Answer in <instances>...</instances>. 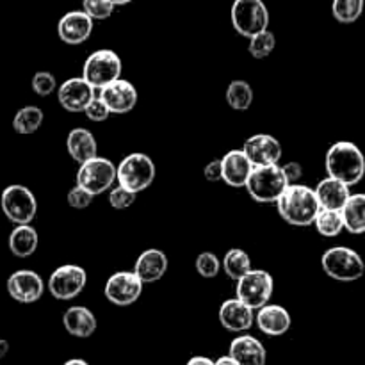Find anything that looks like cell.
<instances>
[{"instance_id": "83f0119b", "label": "cell", "mask_w": 365, "mask_h": 365, "mask_svg": "<svg viewBox=\"0 0 365 365\" xmlns=\"http://www.w3.org/2000/svg\"><path fill=\"white\" fill-rule=\"evenodd\" d=\"M45 114L39 107L25 106L16 110L13 118V130L20 135H31L41 128Z\"/></svg>"}, {"instance_id": "d4e9b609", "label": "cell", "mask_w": 365, "mask_h": 365, "mask_svg": "<svg viewBox=\"0 0 365 365\" xmlns=\"http://www.w3.org/2000/svg\"><path fill=\"white\" fill-rule=\"evenodd\" d=\"M66 150L71 159L78 164H84L88 160L98 157V143L93 132L88 128H73L66 138Z\"/></svg>"}, {"instance_id": "3957f363", "label": "cell", "mask_w": 365, "mask_h": 365, "mask_svg": "<svg viewBox=\"0 0 365 365\" xmlns=\"http://www.w3.org/2000/svg\"><path fill=\"white\" fill-rule=\"evenodd\" d=\"M157 175L155 163L146 153H128L116 166V182L121 187L139 195L153 184Z\"/></svg>"}, {"instance_id": "74e56055", "label": "cell", "mask_w": 365, "mask_h": 365, "mask_svg": "<svg viewBox=\"0 0 365 365\" xmlns=\"http://www.w3.org/2000/svg\"><path fill=\"white\" fill-rule=\"evenodd\" d=\"M93 200H95V196L89 195L88 191H84L82 187H78V185H73V187L68 191V196H66V202L68 205L71 207V209H88L89 205L93 203Z\"/></svg>"}, {"instance_id": "bcb514c9", "label": "cell", "mask_w": 365, "mask_h": 365, "mask_svg": "<svg viewBox=\"0 0 365 365\" xmlns=\"http://www.w3.org/2000/svg\"><path fill=\"white\" fill-rule=\"evenodd\" d=\"M110 4H113L114 7H118V6H127V4H130L132 0H109Z\"/></svg>"}, {"instance_id": "9a60e30c", "label": "cell", "mask_w": 365, "mask_h": 365, "mask_svg": "<svg viewBox=\"0 0 365 365\" xmlns=\"http://www.w3.org/2000/svg\"><path fill=\"white\" fill-rule=\"evenodd\" d=\"M100 98L106 103L110 114H128L138 106V89L130 81L118 78L113 84L100 89Z\"/></svg>"}, {"instance_id": "4316f807", "label": "cell", "mask_w": 365, "mask_h": 365, "mask_svg": "<svg viewBox=\"0 0 365 365\" xmlns=\"http://www.w3.org/2000/svg\"><path fill=\"white\" fill-rule=\"evenodd\" d=\"M341 216L344 221V230L353 235L365 234V192L349 196L344 209L341 210Z\"/></svg>"}, {"instance_id": "8992f818", "label": "cell", "mask_w": 365, "mask_h": 365, "mask_svg": "<svg viewBox=\"0 0 365 365\" xmlns=\"http://www.w3.org/2000/svg\"><path fill=\"white\" fill-rule=\"evenodd\" d=\"M121 70H123V64H121L120 56L114 50L102 48L93 52L86 59L82 78L96 91L121 78Z\"/></svg>"}, {"instance_id": "f546056e", "label": "cell", "mask_w": 365, "mask_h": 365, "mask_svg": "<svg viewBox=\"0 0 365 365\" xmlns=\"http://www.w3.org/2000/svg\"><path fill=\"white\" fill-rule=\"evenodd\" d=\"M253 98V88L246 81L235 78L228 84L227 88V102L234 110H248L252 107Z\"/></svg>"}, {"instance_id": "484cf974", "label": "cell", "mask_w": 365, "mask_h": 365, "mask_svg": "<svg viewBox=\"0 0 365 365\" xmlns=\"http://www.w3.org/2000/svg\"><path fill=\"white\" fill-rule=\"evenodd\" d=\"M39 245V234L31 225L14 227L9 234V252L16 259H29L36 253Z\"/></svg>"}, {"instance_id": "8d00e7d4", "label": "cell", "mask_w": 365, "mask_h": 365, "mask_svg": "<svg viewBox=\"0 0 365 365\" xmlns=\"http://www.w3.org/2000/svg\"><path fill=\"white\" fill-rule=\"evenodd\" d=\"M135 198H138L135 192L128 191V189L121 187V185H116L109 192V205L116 210H125L134 205Z\"/></svg>"}, {"instance_id": "e0dca14e", "label": "cell", "mask_w": 365, "mask_h": 365, "mask_svg": "<svg viewBox=\"0 0 365 365\" xmlns=\"http://www.w3.org/2000/svg\"><path fill=\"white\" fill-rule=\"evenodd\" d=\"M93 24L84 11H70L57 24V34L66 45H82L93 34Z\"/></svg>"}, {"instance_id": "6da1fadb", "label": "cell", "mask_w": 365, "mask_h": 365, "mask_svg": "<svg viewBox=\"0 0 365 365\" xmlns=\"http://www.w3.org/2000/svg\"><path fill=\"white\" fill-rule=\"evenodd\" d=\"M328 177L342 182L348 187L360 184L365 177V157L351 141H337L328 148L324 159Z\"/></svg>"}, {"instance_id": "9c48e42d", "label": "cell", "mask_w": 365, "mask_h": 365, "mask_svg": "<svg viewBox=\"0 0 365 365\" xmlns=\"http://www.w3.org/2000/svg\"><path fill=\"white\" fill-rule=\"evenodd\" d=\"M274 291V280L267 271L252 269L248 274L237 282L235 298L245 303L253 312L262 307L269 305V299Z\"/></svg>"}, {"instance_id": "44dd1931", "label": "cell", "mask_w": 365, "mask_h": 365, "mask_svg": "<svg viewBox=\"0 0 365 365\" xmlns=\"http://www.w3.org/2000/svg\"><path fill=\"white\" fill-rule=\"evenodd\" d=\"M228 355L239 365H266L267 351L262 342L253 335H239L230 342Z\"/></svg>"}, {"instance_id": "ab89813d", "label": "cell", "mask_w": 365, "mask_h": 365, "mask_svg": "<svg viewBox=\"0 0 365 365\" xmlns=\"http://www.w3.org/2000/svg\"><path fill=\"white\" fill-rule=\"evenodd\" d=\"M282 171H284V177L287 180L289 185L292 184H298L303 177V166L296 160H291V163H285L284 166H280Z\"/></svg>"}, {"instance_id": "30bf717a", "label": "cell", "mask_w": 365, "mask_h": 365, "mask_svg": "<svg viewBox=\"0 0 365 365\" xmlns=\"http://www.w3.org/2000/svg\"><path fill=\"white\" fill-rule=\"evenodd\" d=\"M114 182H116V166L109 159L95 157L88 163L81 164L75 185H78L96 198L98 195H103L106 191L113 189Z\"/></svg>"}, {"instance_id": "7402d4cb", "label": "cell", "mask_w": 365, "mask_h": 365, "mask_svg": "<svg viewBox=\"0 0 365 365\" xmlns=\"http://www.w3.org/2000/svg\"><path fill=\"white\" fill-rule=\"evenodd\" d=\"M291 323V314L282 305H266L257 310L255 314L257 328L269 337H280V335L287 334Z\"/></svg>"}, {"instance_id": "5bb4252c", "label": "cell", "mask_w": 365, "mask_h": 365, "mask_svg": "<svg viewBox=\"0 0 365 365\" xmlns=\"http://www.w3.org/2000/svg\"><path fill=\"white\" fill-rule=\"evenodd\" d=\"M241 150L248 157L253 168L274 166V164L280 163L282 155H284L280 141L271 134L252 135V138L246 139Z\"/></svg>"}, {"instance_id": "2e32d148", "label": "cell", "mask_w": 365, "mask_h": 365, "mask_svg": "<svg viewBox=\"0 0 365 365\" xmlns=\"http://www.w3.org/2000/svg\"><path fill=\"white\" fill-rule=\"evenodd\" d=\"M95 96V89L82 77L68 78L57 88V100L68 113H84Z\"/></svg>"}, {"instance_id": "277c9868", "label": "cell", "mask_w": 365, "mask_h": 365, "mask_svg": "<svg viewBox=\"0 0 365 365\" xmlns=\"http://www.w3.org/2000/svg\"><path fill=\"white\" fill-rule=\"evenodd\" d=\"M323 271L337 282H356L364 277L365 262L359 252L348 246H334L321 257Z\"/></svg>"}, {"instance_id": "836d02e7", "label": "cell", "mask_w": 365, "mask_h": 365, "mask_svg": "<svg viewBox=\"0 0 365 365\" xmlns=\"http://www.w3.org/2000/svg\"><path fill=\"white\" fill-rule=\"evenodd\" d=\"M195 267L196 271H198L200 277L216 278L221 271V260L217 259L216 253L202 252L198 257H196Z\"/></svg>"}, {"instance_id": "d6986e66", "label": "cell", "mask_w": 365, "mask_h": 365, "mask_svg": "<svg viewBox=\"0 0 365 365\" xmlns=\"http://www.w3.org/2000/svg\"><path fill=\"white\" fill-rule=\"evenodd\" d=\"M221 182L235 189L245 187L253 166L242 150H230L221 157Z\"/></svg>"}, {"instance_id": "ba28073f", "label": "cell", "mask_w": 365, "mask_h": 365, "mask_svg": "<svg viewBox=\"0 0 365 365\" xmlns=\"http://www.w3.org/2000/svg\"><path fill=\"white\" fill-rule=\"evenodd\" d=\"M0 207H2L4 216L16 227L31 225L38 212L34 192L21 184H11L4 189L0 196Z\"/></svg>"}, {"instance_id": "1f68e13d", "label": "cell", "mask_w": 365, "mask_h": 365, "mask_svg": "<svg viewBox=\"0 0 365 365\" xmlns=\"http://www.w3.org/2000/svg\"><path fill=\"white\" fill-rule=\"evenodd\" d=\"M365 0H334L331 14L339 24H355L364 13Z\"/></svg>"}, {"instance_id": "d590c367", "label": "cell", "mask_w": 365, "mask_h": 365, "mask_svg": "<svg viewBox=\"0 0 365 365\" xmlns=\"http://www.w3.org/2000/svg\"><path fill=\"white\" fill-rule=\"evenodd\" d=\"M32 91L36 93L38 96H50L53 91L57 89V81H56V75L50 73V71H38L34 73L32 77Z\"/></svg>"}, {"instance_id": "7a4b0ae2", "label": "cell", "mask_w": 365, "mask_h": 365, "mask_svg": "<svg viewBox=\"0 0 365 365\" xmlns=\"http://www.w3.org/2000/svg\"><path fill=\"white\" fill-rule=\"evenodd\" d=\"M277 207L282 220L291 227H310L321 210L314 189L303 184L289 185L277 202Z\"/></svg>"}, {"instance_id": "f35d334b", "label": "cell", "mask_w": 365, "mask_h": 365, "mask_svg": "<svg viewBox=\"0 0 365 365\" xmlns=\"http://www.w3.org/2000/svg\"><path fill=\"white\" fill-rule=\"evenodd\" d=\"M84 114L89 121H93V123H102V121H106L107 118L110 116L109 109H107V106L102 102L100 96H95V98L89 102V106L84 109Z\"/></svg>"}, {"instance_id": "60d3db41", "label": "cell", "mask_w": 365, "mask_h": 365, "mask_svg": "<svg viewBox=\"0 0 365 365\" xmlns=\"http://www.w3.org/2000/svg\"><path fill=\"white\" fill-rule=\"evenodd\" d=\"M203 177H205L207 182H221V160H210V163L205 164L203 168Z\"/></svg>"}, {"instance_id": "b9f144b4", "label": "cell", "mask_w": 365, "mask_h": 365, "mask_svg": "<svg viewBox=\"0 0 365 365\" xmlns=\"http://www.w3.org/2000/svg\"><path fill=\"white\" fill-rule=\"evenodd\" d=\"M185 365H214V360H210L209 356H192Z\"/></svg>"}, {"instance_id": "5b68a950", "label": "cell", "mask_w": 365, "mask_h": 365, "mask_svg": "<svg viewBox=\"0 0 365 365\" xmlns=\"http://www.w3.org/2000/svg\"><path fill=\"white\" fill-rule=\"evenodd\" d=\"M289 187L280 164L253 168L245 189L257 203H277Z\"/></svg>"}, {"instance_id": "f1b7e54d", "label": "cell", "mask_w": 365, "mask_h": 365, "mask_svg": "<svg viewBox=\"0 0 365 365\" xmlns=\"http://www.w3.org/2000/svg\"><path fill=\"white\" fill-rule=\"evenodd\" d=\"M221 267L225 269L227 277L234 282H239L245 274H248L250 271L253 269L252 259H250L248 253L241 248L228 250L223 262H221Z\"/></svg>"}, {"instance_id": "e575fe53", "label": "cell", "mask_w": 365, "mask_h": 365, "mask_svg": "<svg viewBox=\"0 0 365 365\" xmlns=\"http://www.w3.org/2000/svg\"><path fill=\"white\" fill-rule=\"evenodd\" d=\"M114 9H116V7H114L109 0H84V4H82V11H84L93 21L107 20V18L114 13Z\"/></svg>"}, {"instance_id": "52a82bcc", "label": "cell", "mask_w": 365, "mask_h": 365, "mask_svg": "<svg viewBox=\"0 0 365 365\" xmlns=\"http://www.w3.org/2000/svg\"><path fill=\"white\" fill-rule=\"evenodd\" d=\"M230 18L235 32L248 39L269 27V11L262 0H234Z\"/></svg>"}, {"instance_id": "603a6c76", "label": "cell", "mask_w": 365, "mask_h": 365, "mask_svg": "<svg viewBox=\"0 0 365 365\" xmlns=\"http://www.w3.org/2000/svg\"><path fill=\"white\" fill-rule=\"evenodd\" d=\"M63 327L71 337L89 339L98 328V321H96V316L88 307L73 305L64 312Z\"/></svg>"}, {"instance_id": "d6a6232c", "label": "cell", "mask_w": 365, "mask_h": 365, "mask_svg": "<svg viewBox=\"0 0 365 365\" xmlns=\"http://www.w3.org/2000/svg\"><path fill=\"white\" fill-rule=\"evenodd\" d=\"M274 46H277V38H274L273 32L267 29V31L250 38L248 52L253 59H266V57H269L271 53H273Z\"/></svg>"}, {"instance_id": "7bdbcfd3", "label": "cell", "mask_w": 365, "mask_h": 365, "mask_svg": "<svg viewBox=\"0 0 365 365\" xmlns=\"http://www.w3.org/2000/svg\"><path fill=\"white\" fill-rule=\"evenodd\" d=\"M214 365H239V364L235 362L230 355H225V356H220L217 360H214Z\"/></svg>"}, {"instance_id": "ffe728a7", "label": "cell", "mask_w": 365, "mask_h": 365, "mask_svg": "<svg viewBox=\"0 0 365 365\" xmlns=\"http://www.w3.org/2000/svg\"><path fill=\"white\" fill-rule=\"evenodd\" d=\"M170 260L163 250H145L134 264V274L143 284H155L166 274Z\"/></svg>"}, {"instance_id": "4dcf8cb0", "label": "cell", "mask_w": 365, "mask_h": 365, "mask_svg": "<svg viewBox=\"0 0 365 365\" xmlns=\"http://www.w3.org/2000/svg\"><path fill=\"white\" fill-rule=\"evenodd\" d=\"M314 227L323 237H337L344 230V221L341 212L337 210H319V214L314 220Z\"/></svg>"}, {"instance_id": "f6af8a7d", "label": "cell", "mask_w": 365, "mask_h": 365, "mask_svg": "<svg viewBox=\"0 0 365 365\" xmlns=\"http://www.w3.org/2000/svg\"><path fill=\"white\" fill-rule=\"evenodd\" d=\"M63 365H89V364L82 359H71V360H68V362H64Z\"/></svg>"}, {"instance_id": "7c38bea8", "label": "cell", "mask_w": 365, "mask_h": 365, "mask_svg": "<svg viewBox=\"0 0 365 365\" xmlns=\"http://www.w3.org/2000/svg\"><path fill=\"white\" fill-rule=\"evenodd\" d=\"M143 282L134 274V271H118L110 274L103 287L107 302L116 307L134 305L143 294Z\"/></svg>"}, {"instance_id": "ee69618b", "label": "cell", "mask_w": 365, "mask_h": 365, "mask_svg": "<svg viewBox=\"0 0 365 365\" xmlns=\"http://www.w3.org/2000/svg\"><path fill=\"white\" fill-rule=\"evenodd\" d=\"M7 351H9V342L6 339H0V359H4L7 355Z\"/></svg>"}, {"instance_id": "ac0fdd59", "label": "cell", "mask_w": 365, "mask_h": 365, "mask_svg": "<svg viewBox=\"0 0 365 365\" xmlns=\"http://www.w3.org/2000/svg\"><path fill=\"white\" fill-rule=\"evenodd\" d=\"M220 323L225 330L232 331V334H245L255 323V314L252 309L245 305V303L239 302L237 298L227 299V302L221 303L220 312Z\"/></svg>"}, {"instance_id": "cb8c5ba5", "label": "cell", "mask_w": 365, "mask_h": 365, "mask_svg": "<svg viewBox=\"0 0 365 365\" xmlns=\"http://www.w3.org/2000/svg\"><path fill=\"white\" fill-rule=\"evenodd\" d=\"M316 192V198L319 202V207L323 210H337L341 212L344 209L346 202L351 196V191L346 184L335 180V178H323V180L317 184V187L314 189Z\"/></svg>"}, {"instance_id": "8fae6325", "label": "cell", "mask_w": 365, "mask_h": 365, "mask_svg": "<svg viewBox=\"0 0 365 365\" xmlns=\"http://www.w3.org/2000/svg\"><path fill=\"white\" fill-rule=\"evenodd\" d=\"M86 284H88V273L84 267L75 266V264H64L50 274L46 287L56 299L70 302L84 291Z\"/></svg>"}, {"instance_id": "4fadbf2b", "label": "cell", "mask_w": 365, "mask_h": 365, "mask_svg": "<svg viewBox=\"0 0 365 365\" xmlns=\"http://www.w3.org/2000/svg\"><path fill=\"white\" fill-rule=\"evenodd\" d=\"M7 294L14 299V302L21 303V305H31V303L39 302L45 292V282L39 277L36 271L31 269H20L14 271L9 278H7Z\"/></svg>"}]
</instances>
